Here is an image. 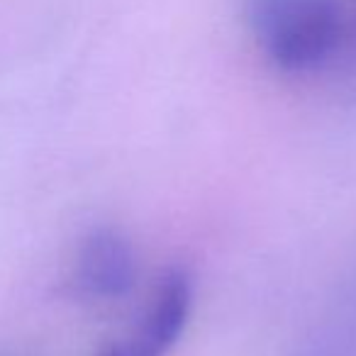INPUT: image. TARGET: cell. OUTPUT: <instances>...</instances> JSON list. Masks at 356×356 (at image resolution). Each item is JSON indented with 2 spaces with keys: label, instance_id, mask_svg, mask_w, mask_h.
I'll list each match as a JSON object with an SVG mask.
<instances>
[{
  "label": "cell",
  "instance_id": "cell-1",
  "mask_svg": "<svg viewBox=\"0 0 356 356\" xmlns=\"http://www.w3.org/2000/svg\"><path fill=\"white\" fill-rule=\"evenodd\" d=\"M249 20L261 49L288 71L320 66L341 40L339 0H252Z\"/></svg>",
  "mask_w": 356,
  "mask_h": 356
},
{
  "label": "cell",
  "instance_id": "cell-2",
  "mask_svg": "<svg viewBox=\"0 0 356 356\" xmlns=\"http://www.w3.org/2000/svg\"><path fill=\"white\" fill-rule=\"evenodd\" d=\"M193 305V286L184 268H171L159 278L147 312L122 341L100 356H163L184 332Z\"/></svg>",
  "mask_w": 356,
  "mask_h": 356
},
{
  "label": "cell",
  "instance_id": "cell-3",
  "mask_svg": "<svg viewBox=\"0 0 356 356\" xmlns=\"http://www.w3.org/2000/svg\"><path fill=\"white\" fill-rule=\"evenodd\" d=\"M137 278V264L129 242L115 229H95L81 244L76 259V283L95 298L127 296Z\"/></svg>",
  "mask_w": 356,
  "mask_h": 356
}]
</instances>
